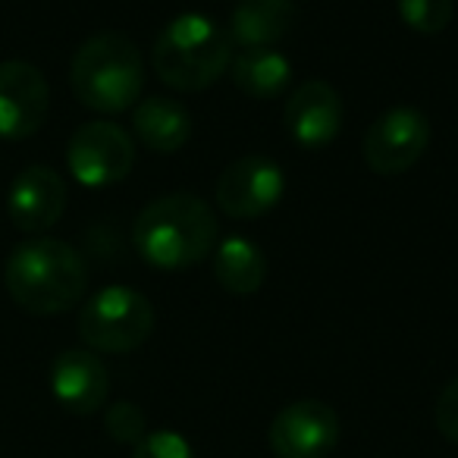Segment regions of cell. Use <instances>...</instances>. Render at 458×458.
I'll return each mask as SVG.
<instances>
[{
	"instance_id": "cell-3",
	"label": "cell",
	"mask_w": 458,
	"mask_h": 458,
	"mask_svg": "<svg viewBox=\"0 0 458 458\" xmlns=\"http://www.w3.org/2000/svg\"><path fill=\"white\" fill-rule=\"evenodd\" d=\"M70 89L95 114H123L139 104L145 60L123 32H98L82 41L70 64Z\"/></svg>"
},
{
	"instance_id": "cell-12",
	"label": "cell",
	"mask_w": 458,
	"mask_h": 458,
	"mask_svg": "<svg viewBox=\"0 0 458 458\" xmlns=\"http://www.w3.org/2000/svg\"><path fill=\"white\" fill-rule=\"evenodd\" d=\"M66 210V182L54 166L32 164L13 179L7 195L10 223L22 233H47Z\"/></svg>"
},
{
	"instance_id": "cell-8",
	"label": "cell",
	"mask_w": 458,
	"mask_h": 458,
	"mask_svg": "<svg viewBox=\"0 0 458 458\" xmlns=\"http://www.w3.org/2000/svg\"><path fill=\"white\" fill-rule=\"evenodd\" d=\"M286 195V173L264 154L239 157L216 179V204L233 220H258Z\"/></svg>"
},
{
	"instance_id": "cell-16",
	"label": "cell",
	"mask_w": 458,
	"mask_h": 458,
	"mask_svg": "<svg viewBox=\"0 0 458 458\" xmlns=\"http://www.w3.org/2000/svg\"><path fill=\"white\" fill-rule=\"evenodd\" d=\"M229 76L242 95L255 98V101H274L293 82V64L276 47H249L233 57Z\"/></svg>"
},
{
	"instance_id": "cell-1",
	"label": "cell",
	"mask_w": 458,
	"mask_h": 458,
	"mask_svg": "<svg viewBox=\"0 0 458 458\" xmlns=\"http://www.w3.org/2000/svg\"><path fill=\"white\" fill-rule=\"evenodd\" d=\"M132 242L145 264L176 274L210 258L216 249V216L210 204L191 191L154 198L135 216Z\"/></svg>"
},
{
	"instance_id": "cell-6",
	"label": "cell",
	"mask_w": 458,
	"mask_h": 458,
	"mask_svg": "<svg viewBox=\"0 0 458 458\" xmlns=\"http://www.w3.org/2000/svg\"><path fill=\"white\" fill-rule=\"evenodd\" d=\"M66 166L85 189H107L132 173L135 141L110 120H91L72 132L66 145Z\"/></svg>"
},
{
	"instance_id": "cell-2",
	"label": "cell",
	"mask_w": 458,
	"mask_h": 458,
	"mask_svg": "<svg viewBox=\"0 0 458 458\" xmlns=\"http://www.w3.org/2000/svg\"><path fill=\"white\" fill-rule=\"evenodd\" d=\"M10 299L29 314H64L85 299L89 267L85 258L64 239L35 236L16 245L4 264Z\"/></svg>"
},
{
	"instance_id": "cell-18",
	"label": "cell",
	"mask_w": 458,
	"mask_h": 458,
	"mask_svg": "<svg viewBox=\"0 0 458 458\" xmlns=\"http://www.w3.org/2000/svg\"><path fill=\"white\" fill-rule=\"evenodd\" d=\"M399 16L411 32L439 35L455 16V0H399Z\"/></svg>"
},
{
	"instance_id": "cell-11",
	"label": "cell",
	"mask_w": 458,
	"mask_h": 458,
	"mask_svg": "<svg viewBox=\"0 0 458 458\" xmlns=\"http://www.w3.org/2000/svg\"><path fill=\"white\" fill-rule=\"evenodd\" d=\"M283 126L289 139L305 151L333 145L343 129V98L324 79H308L289 95L283 110Z\"/></svg>"
},
{
	"instance_id": "cell-9",
	"label": "cell",
	"mask_w": 458,
	"mask_h": 458,
	"mask_svg": "<svg viewBox=\"0 0 458 458\" xmlns=\"http://www.w3.org/2000/svg\"><path fill=\"white\" fill-rule=\"evenodd\" d=\"M276 458H327L339 443V414L320 399H299L270 420Z\"/></svg>"
},
{
	"instance_id": "cell-13",
	"label": "cell",
	"mask_w": 458,
	"mask_h": 458,
	"mask_svg": "<svg viewBox=\"0 0 458 458\" xmlns=\"http://www.w3.org/2000/svg\"><path fill=\"white\" fill-rule=\"evenodd\" d=\"M51 393L66 411L95 414L110 393V374L91 349H66L51 364Z\"/></svg>"
},
{
	"instance_id": "cell-5",
	"label": "cell",
	"mask_w": 458,
	"mask_h": 458,
	"mask_svg": "<svg viewBox=\"0 0 458 458\" xmlns=\"http://www.w3.org/2000/svg\"><path fill=\"white\" fill-rule=\"evenodd\" d=\"M154 330V305L132 286H104L79 311V336L91 352L126 355Z\"/></svg>"
},
{
	"instance_id": "cell-17",
	"label": "cell",
	"mask_w": 458,
	"mask_h": 458,
	"mask_svg": "<svg viewBox=\"0 0 458 458\" xmlns=\"http://www.w3.org/2000/svg\"><path fill=\"white\" fill-rule=\"evenodd\" d=\"M214 280L233 295H255L267 280V258L251 239L229 236L214 249Z\"/></svg>"
},
{
	"instance_id": "cell-10",
	"label": "cell",
	"mask_w": 458,
	"mask_h": 458,
	"mask_svg": "<svg viewBox=\"0 0 458 458\" xmlns=\"http://www.w3.org/2000/svg\"><path fill=\"white\" fill-rule=\"evenodd\" d=\"M51 110V89L38 66L26 60L0 64V139L22 141L35 135Z\"/></svg>"
},
{
	"instance_id": "cell-15",
	"label": "cell",
	"mask_w": 458,
	"mask_h": 458,
	"mask_svg": "<svg viewBox=\"0 0 458 458\" xmlns=\"http://www.w3.org/2000/svg\"><path fill=\"white\" fill-rule=\"evenodd\" d=\"M132 132L148 151L176 154L191 135V116L173 98H141L132 107Z\"/></svg>"
},
{
	"instance_id": "cell-21",
	"label": "cell",
	"mask_w": 458,
	"mask_h": 458,
	"mask_svg": "<svg viewBox=\"0 0 458 458\" xmlns=\"http://www.w3.org/2000/svg\"><path fill=\"white\" fill-rule=\"evenodd\" d=\"M433 424L449 443H458V377L445 383L439 393L437 408H433Z\"/></svg>"
},
{
	"instance_id": "cell-14",
	"label": "cell",
	"mask_w": 458,
	"mask_h": 458,
	"mask_svg": "<svg viewBox=\"0 0 458 458\" xmlns=\"http://www.w3.org/2000/svg\"><path fill=\"white\" fill-rule=\"evenodd\" d=\"M299 20L295 0H239L229 13V41L242 51L249 47H274L293 32Z\"/></svg>"
},
{
	"instance_id": "cell-19",
	"label": "cell",
	"mask_w": 458,
	"mask_h": 458,
	"mask_svg": "<svg viewBox=\"0 0 458 458\" xmlns=\"http://www.w3.org/2000/svg\"><path fill=\"white\" fill-rule=\"evenodd\" d=\"M104 427L107 433L116 439V443H126V445H139L148 433L145 424V411L132 402H114L104 414Z\"/></svg>"
},
{
	"instance_id": "cell-20",
	"label": "cell",
	"mask_w": 458,
	"mask_h": 458,
	"mask_svg": "<svg viewBox=\"0 0 458 458\" xmlns=\"http://www.w3.org/2000/svg\"><path fill=\"white\" fill-rule=\"evenodd\" d=\"M132 458H195V452L182 433L151 430L139 445H132Z\"/></svg>"
},
{
	"instance_id": "cell-4",
	"label": "cell",
	"mask_w": 458,
	"mask_h": 458,
	"mask_svg": "<svg viewBox=\"0 0 458 458\" xmlns=\"http://www.w3.org/2000/svg\"><path fill=\"white\" fill-rule=\"evenodd\" d=\"M233 64V41L204 13H179L160 29L151 47V66L173 91H204Z\"/></svg>"
},
{
	"instance_id": "cell-7",
	"label": "cell",
	"mask_w": 458,
	"mask_h": 458,
	"mask_svg": "<svg viewBox=\"0 0 458 458\" xmlns=\"http://www.w3.org/2000/svg\"><path fill=\"white\" fill-rule=\"evenodd\" d=\"M433 126L418 107H393L380 114L364 132V164L377 176H402L424 157Z\"/></svg>"
}]
</instances>
